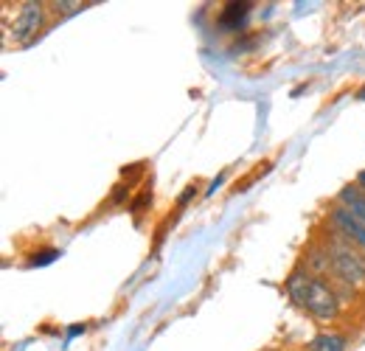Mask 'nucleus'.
<instances>
[{
	"label": "nucleus",
	"mask_w": 365,
	"mask_h": 351,
	"mask_svg": "<svg viewBox=\"0 0 365 351\" xmlns=\"http://www.w3.org/2000/svg\"><path fill=\"white\" fill-rule=\"evenodd\" d=\"M48 6H51L56 14H59V11H62V14H71V11H79L85 3H79V0H62V3H48Z\"/></svg>",
	"instance_id": "8"
},
{
	"label": "nucleus",
	"mask_w": 365,
	"mask_h": 351,
	"mask_svg": "<svg viewBox=\"0 0 365 351\" xmlns=\"http://www.w3.org/2000/svg\"><path fill=\"white\" fill-rule=\"evenodd\" d=\"M220 183H222V177H217V180H214V183H211V188H208V194H214V191H217V188H220Z\"/></svg>",
	"instance_id": "9"
},
{
	"label": "nucleus",
	"mask_w": 365,
	"mask_h": 351,
	"mask_svg": "<svg viewBox=\"0 0 365 351\" xmlns=\"http://www.w3.org/2000/svg\"><path fill=\"white\" fill-rule=\"evenodd\" d=\"M329 225L337 230V236H343L346 242H351L354 248H360L365 253V225L349 208H343L340 203L329 211Z\"/></svg>",
	"instance_id": "4"
},
{
	"label": "nucleus",
	"mask_w": 365,
	"mask_h": 351,
	"mask_svg": "<svg viewBox=\"0 0 365 351\" xmlns=\"http://www.w3.org/2000/svg\"><path fill=\"white\" fill-rule=\"evenodd\" d=\"M329 248V259H331V275L349 287H365V253L360 248H354L351 242H346L343 236H334Z\"/></svg>",
	"instance_id": "2"
},
{
	"label": "nucleus",
	"mask_w": 365,
	"mask_h": 351,
	"mask_svg": "<svg viewBox=\"0 0 365 351\" xmlns=\"http://www.w3.org/2000/svg\"><path fill=\"white\" fill-rule=\"evenodd\" d=\"M357 98H360V101H365V88L360 90V93H357Z\"/></svg>",
	"instance_id": "11"
},
{
	"label": "nucleus",
	"mask_w": 365,
	"mask_h": 351,
	"mask_svg": "<svg viewBox=\"0 0 365 351\" xmlns=\"http://www.w3.org/2000/svg\"><path fill=\"white\" fill-rule=\"evenodd\" d=\"M250 11H253V3H247V0H242V3H228V6L220 11V17H217L220 31H242V29L247 26Z\"/></svg>",
	"instance_id": "5"
},
{
	"label": "nucleus",
	"mask_w": 365,
	"mask_h": 351,
	"mask_svg": "<svg viewBox=\"0 0 365 351\" xmlns=\"http://www.w3.org/2000/svg\"><path fill=\"white\" fill-rule=\"evenodd\" d=\"M43 20H46V3H37V0H26L20 6V11L14 14V23L9 29V37L14 43H31L37 37V31L43 29Z\"/></svg>",
	"instance_id": "3"
},
{
	"label": "nucleus",
	"mask_w": 365,
	"mask_h": 351,
	"mask_svg": "<svg viewBox=\"0 0 365 351\" xmlns=\"http://www.w3.org/2000/svg\"><path fill=\"white\" fill-rule=\"evenodd\" d=\"M287 295L292 298L295 307H301L307 315H312L315 320L326 323V320H334L337 312H340V295L337 290L323 281L320 275H312V273H301L295 270L289 278H287Z\"/></svg>",
	"instance_id": "1"
},
{
	"label": "nucleus",
	"mask_w": 365,
	"mask_h": 351,
	"mask_svg": "<svg viewBox=\"0 0 365 351\" xmlns=\"http://www.w3.org/2000/svg\"><path fill=\"white\" fill-rule=\"evenodd\" d=\"M337 203H340L343 208H349V211H351V214L365 225V191L357 185V183L343 185V188H340V194H337Z\"/></svg>",
	"instance_id": "6"
},
{
	"label": "nucleus",
	"mask_w": 365,
	"mask_h": 351,
	"mask_svg": "<svg viewBox=\"0 0 365 351\" xmlns=\"http://www.w3.org/2000/svg\"><path fill=\"white\" fill-rule=\"evenodd\" d=\"M349 340L346 335H337V332H323V335H315L312 343H309V351H346Z\"/></svg>",
	"instance_id": "7"
},
{
	"label": "nucleus",
	"mask_w": 365,
	"mask_h": 351,
	"mask_svg": "<svg viewBox=\"0 0 365 351\" xmlns=\"http://www.w3.org/2000/svg\"><path fill=\"white\" fill-rule=\"evenodd\" d=\"M357 185H360V188L365 191V169L360 172V175H357Z\"/></svg>",
	"instance_id": "10"
}]
</instances>
